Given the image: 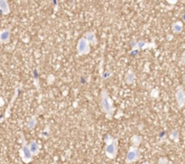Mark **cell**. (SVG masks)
I'll return each mask as SVG.
<instances>
[{"instance_id":"1","label":"cell","mask_w":185,"mask_h":164,"mask_svg":"<svg viewBox=\"0 0 185 164\" xmlns=\"http://www.w3.org/2000/svg\"><path fill=\"white\" fill-rule=\"evenodd\" d=\"M77 50L79 55H85L89 52V42L85 37L80 38L78 43Z\"/></svg>"},{"instance_id":"2","label":"cell","mask_w":185,"mask_h":164,"mask_svg":"<svg viewBox=\"0 0 185 164\" xmlns=\"http://www.w3.org/2000/svg\"><path fill=\"white\" fill-rule=\"evenodd\" d=\"M117 140H114L110 144H108L106 146V151L107 156L109 158H114L116 156V152H117Z\"/></svg>"},{"instance_id":"3","label":"cell","mask_w":185,"mask_h":164,"mask_svg":"<svg viewBox=\"0 0 185 164\" xmlns=\"http://www.w3.org/2000/svg\"><path fill=\"white\" fill-rule=\"evenodd\" d=\"M138 158H139V152H138V151H137V150L135 151V150L131 149V150L129 151V152L127 153V163H131L133 162L137 161Z\"/></svg>"},{"instance_id":"4","label":"cell","mask_w":185,"mask_h":164,"mask_svg":"<svg viewBox=\"0 0 185 164\" xmlns=\"http://www.w3.org/2000/svg\"><path fill=\"white\" fill-rule=\"evenodd\" d=\"M10 39V29H4L0 31V42L3 44H6Z\"/></svg>"},{"instance_id":"5","label":"cell","mask_w":185,"mask_h":164,"mask_svg":"<svg viewBox=\"0 0 185 164\" xmlns=\"http://www.w3.org/2000/svg\"><path fill=\"white\" fill-rule=\"evenodd\" d=\"M102 108L104 111H106V112H110L111 111V104H109L108 96L105 94V93H103L102 94Z\"/></svg>"},{"instance_id":"6","label":"cell","mask_w":185,"mask_h":164,"mask_svg":"<svg viewBox=\"0 0 185 164\" xmlns=\"http://www.w3.org/2000/svg\"><path fill=\"white\" fill-rule=\"evenodd\" d=\"M10 12V8L7 3V0H0V13L6 15Z\"/></svg>"},{"instance_id":"7","label":"cell","mask_w":185,"mask_h":164,"mask_svg":"<svg viewBox=\"0 0 185 164\" xmlns=\"http://www.w3.org/2000/svg\"><path fill=\"white\" fill-rule=\"evenodd\" d=\"M85 38L88 40L89 43H91V44H96L97 43V38H96V35L93 32H88L86 35H85Z\"/></svg>"},{"instance_id":"8","label":"cell","mask_w":185,"mask_h":164,"mask_svg":"<svg viewBox=\"0 0 185 164\" xmlns=\"http://www.w3.org/2000/svg\"><path fill=\"white\" fill-rule=\"evenodd\" d=\"M22 151L24 153V160H26V162H29L31 160V157H32V152H31L30 148H28L26 146H24Z\"/></svg>"},{"instance_id":"9","label":"cell","mask_w":185,"mask_h":164,"mask_svg":"<svg viewBox=\"0 0 185 164\" xmlns=\"http://www.w3.org/2000/svg\"><path fill=\"white\" fill-rule=\"evenodd\" d=\"M183 26L181 22H176L173 25V30L175 33H181L183 31Z\"/></svg>"},{"instance_id":"10","label":"cell","mask_w":185,"mask_h":164,"mask_svg":"<svg viewBox=\"0 0 185 164\" xmlns=\"http://www.w3.org/2000/svg\"><path fill=\"white\" fill-rule=\"evenodd\" d=\"M29 148H30V150H31L32 154H34V153H35V154H37V153H38V151H39V149H38L37 143H36V142H34V141H32V142H31V144H30Z\"/></svg>"},{"instance_id":"11","label":"cell","mask_w":185,"mask_h":164,"mask_svg":"<svg viewBox=\"0 0 185 164\" xmlns=\"http://www.w3.org/2000/svg\"><path fill=\"white\" fill-rule=\"evenodd\" d=\"M167 2L169 3V4H172V5H174V4H176V2H177V0H167Z\"/></svg>"},{"instance_id":"12","label":"cell","mask_w":185,"mask_h":164,"mask_svg":"<svg viewBox=\"0 0 185 164\" xmlns=\"http://www.w3.org/2000/svg\"><path fill=\"white\" fill-rule=\"evenodd\" d=\"M183 20L185 21V14H183Z\"/></svg>"},{"instance_id":"13","label":"cell","mask_w":185,"mask_h":164,"mask_svg":"<svg viewBox=\"0 0 185 164\" xmlns=\"http://www.w3.org/2000/svg\"><path fill=\"white\" fill-rule=\"evenodd\" d=\"M144 164H148V163H144Z\"/></svg>"},{"instance_id":"14","label":"cell","mask_w":185,"mask_h":164,"mask_svg":"<svg viewBox=\"0 0 185 164\" xmlns=\"http://www.w3.org/2000/svg\"><path fill=\"white\" fill-rule=\"evenodd\" d=\"M184 81H185V77H184Z\"/></svg>"}]
</instances>
